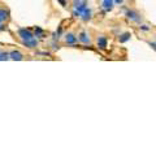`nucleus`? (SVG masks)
I'll return each instance as SVG.
<instances>
[{"instance_id": "obj_2", "label": "nucleus", "mask_w": 156, "mask_h": 156, "mask_svg": "<svg viewBox=\"0 0 156 156\" xmlns=\"http://www.w3.org/2000/svg\"><path fill=\"white\" fill-rule=\"evenodd\" d=\"M23 57H25V55L21 51H18V49H12V51H9V60L21 61V60H23Z\"/></svg>"}, {"instance_id": "obj_10", "label": "nucleus", "mask_w": 156, "mask_h": 156, "mask_svg": "<svg viewBox=\"0 0 156 156\" xmlns=\"http://www.w3.org/2000/svg\"><path fill=\"white\" fill-rule=\"evenodd\" d=\"M34 36H36V38H44V30L42 27H39V26H35L34 27Z\"/></svg>"}, {"instance_id": "obj_16", "label": "nucleus", "mask_w": 156, "mask_h": 156, "mask_svg": "<svg viewBox=\"0 0 156 156\" xmlns=\"http://www.w3.org/2000/svg\"><path fill=\"white\" fill-rule=\"evenodd\" d=\"M122 1H124V0H116V3H117V4H121Z\"/></svg>"}, {"instance_id": "obj_5", "label": "nucleus", "mask_w": 156, "mask_h": 156, "mask_svg": "<svg viewBox=\"0 0 156 156\" xmlns=\"http://www.w3.org/2000/svg\"><path fill=\"white\" fill-rule=\"evenodd\" d=\"M126 17L129 18V20H131V21H135V22H139L140 21V16L138 14L137 12H134V10H127Z\"/></svg>"}, {"instance_id": "obj_12", "label": "nucleus", "mask_w": 156, "mask_h": 156, "mask_svg": "<svg viewBox=\"0 0 156 156\" xmlns=\"http://www.w3.org/2000/svg\"><path fill=\"white\" fill-rule=\"evenodd\" d=\"M130 36H131V35H130L129 33H125V34H122V35H121V38H120V42H121V43H125V42H126V40H129V39H130Z\"/></svg>"}, {"instance_id": "obj_9", "label": "nucleus", "mask_w": 156, "mask_h": 156, "mask_svg": "<svg viewBox=\"0 0 156 156\" xmlns=\"http://www.w3.org/2000/svg\"><path fill=\"white\" fill-rule=\"evenodd\" d=\"M107 44H108V42H107L105 36H99V38H98V47H99V48L105 49L107 48Z\"/></svg>"}, {"instance_id": "obj_7", "label": "nucleus", "mask_w": 156, "mask_h": 156, "mask_svg": "<svg viewBox=\"0 0 156 156\" xmlns=\"http://www.w3.org/2000/svg\"><path fill=\"white\" fill-rule=\"evenodd\" d=\"M78 40H79L81 43H83V44H87V43H90V36L87 35V33L82 31V33L78 35Z\"/></svg>"}, {"instance_id": "obj_15", "label": "nucleus", "mask_w": 156, "mask_h": 156, "mask_svg": "<svg viewBox=\"0 0 156 156\" xmlns=\"http://www.w3.org/2000/svg\"><path fill=\"white\" fill-rule=\"evenodd\" d=\"M57 1H59L60 4L62 5V7H65V5H66V1H65V0H57Z\"/></svg>"}, {"instance_id": "obj_3", "label": "nucleus", "mask_w": 156, "mask_h": 156, "mask_svg": "<svg viewBox=\"0 0 156 156\" xmlns=\"http://www.w3.org/2000/svg\"><path fill=\"white\" fill-rule=\"evenodd\" d=\"M22 44L26 47V48H30V49L36 48V47H38V39L33 38V39H29V40H23Z\"/></svg>"}, {"instance_id": "obj_13", "label": "nucleus", "mask_w": 156, "mask_h": 156, "mask_svg": "<svg viewBox=\"0 0 156 156\" xmlns=\"http://www.w3.org/2000/svg\"><path fill=\"white\" fill-rule=\"evenodd\" d=\"M140 30H143V31H148V30H150V27H148L147 25H142V26H140Z\"/></svg>"}, {"instance_id": "obj_1", "label": "nucleus", "mask_w": 156, "mask_h": 156, "mask_svg": "<svg viewBox=\"0 0 156 156\" xmlns=\"http://www.w3.org/2000/svg\"><path fill=\"white\" fill-rule=\"evenodd\" d=\"M17 36L21 39V42L29 40V39H33V38H34V33L30 30V29L20 27V29L17 30Z\"/></svg>"}, {"instance_id": "obj_11", "label": "nucleus", "mask_w": 156, "mask_h": 156, "mask_svg": "<svg viewBox=\"0 0 156 156\" xmlns=\"http://www.w3.org/2000/svg\"><path fill=\"white\" fill-rule=\"evenodd\" d=\"M7 60H9V52L0 51V61H7Z\"/></svg>"}, {"instance_id": "obj_4", "label": "nucleus", "mask_w": 156, "mask_h": 156, "mask_svg": "<svg viewBox=\"0 0 156 156\" xmlns=\"http://www.w3.org/2000/svg\"><path fill=\"white\" fill-rule=\"evenodd\" d=\"M77 40H78V38L73 33H68L66 35H65V42H66L68 44H70V46H74V44L77 43Z\"/></svg>"}, {"instance_id": "obj_6", "label": "nucleus", "mask_w": 156, "mask_h": 156, "mask_svg": "<svg viewBox=\"0 0 156 156\" xmlns=\"http://www.w3.org/2000/svg\"><path fill=\"white\" fill-rule=\"evenodd\" d=\"M101 8H103L105 12L112 10L113 9V0H103V3H101Z\"/></svg>"}, {"instance_id": "obj_14", "label": "nucleus", "mask_w": 156, "mask_h": 156, "mask_svg": "<svg viewBox=\"0 0 156 156\" xmlns=\"http://www.w3.org/2000/svg\"><path fill=\"white\" fill-rule=\"evenodd\" d=\"M148 44H150V46L152 47V48L156 51V43H155V42H150V43H148Z\"/></svg>"}, {"instance_id": "obj_8", "label": "nucleus", "mask_w": 156, "mask_h": 156, "mask_svg": "<svg viewBox=\"0 0 156 156\" xmlns=\"http://www.w3.org/2000/svg\"><path fill=\"white\" fill-rule=\"evenodd\" d=\"M91 14H92V12H91V9H88V8H86V9L83 10L82 13H81V17H79V18H82L83 21H88V20H91Z\"/></svg>"}]
</instances>
